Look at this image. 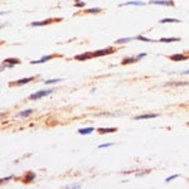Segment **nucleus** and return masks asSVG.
Returning <instances> with one entry per match:
<instances>
[{"label": "nucleus", "instance_id": "obj_21", "mask_svg": "<svg viewBox=\"0 0 189 189\" xmlns=\"http://www.w3.org/2000/svg\"><path fill=\"white\" fill-rule=\"evenodd\" d=\"M100 12H101V8H92V9L86 10V13H88V14H98Z\"/></svg>", "mask_w": 189, "mask_h": 189}, {"label": "nucleus", "instance_id": "obj_18", "mask_svg": "<svg viewBox=\"0 0 189 189\" xmlns=\"http://www.w3.org/2000/svg\"><path fill=\"white\" fill-rule=\"evenodd\" d=\"M179 22H180L179 19H170V18H164V19L160 20L161 24H165V23H179Z\"/></svg>", "mask_w": 189, "mask_h": 189}, {"label": "nucleus", "instance_id": "obj_8", "mask_svg": "<svg viewBox=\"0 0 189 189\" xmlns=\"http://www.w3.org/2000/svg\"><path fill=\"white\" fill-rule=\"evenodd\" d=\"M34 179H36V173H33V171H28V173L25 174V177H24V182L25 183H30V182H33Z\"/></svg>", "mask_w": 189, "mask_h": 189}, {"label": "nucleus", "instance_id": "obj_13", "mask_svg": "<svg viewBox=\"0 0 189 189\" xmlns=\"http://www.w3.org/2000/svg\"><path fill=\"white\" fill-rule=\"evenodd\" d=\"M93 131H94V127H86V129H80V130H78V132L81 135H90Z\"/></svg>", "mask_w": 189, "mask_h": 189}, {"label": "nucleus", "instance_id": "obj_17", "mask_svg": "<svg viewBox=\"0 0 189 189\" xmlns=\"http://www.w3.org/2000/svg\"><path fill=\"white\" fill-rule=\"evenodd\" d=\"M180 40V38H177V37H174V38H161L160 39V42H163V43H173V42H179Z\"/></svg>", "mask_w": 189, "mask_h": 189}, {"label": "nucleus", "instance_id": "obj_10", "mask_svg": "<svg viewBox=\"0 0 189 189\" xmlns=\"http://www.w3.org/2000/svg\"><path fill=\"white\" fill-rule=\"evenodd\" d=\"M115 131H116V127H100L98 129L100 134H111V132H115Z\"/></svg>", "mask_w": 189, "mask_h": 189}, {"label": "nucleus", "instance_id": "obj_7", "mask_svg": "<svg viewBox=\"0 0 189 189\" xmlns=\"http://www.w3.org/2000/svg\"><path fill=\"white\" fill-rule=\"evenodd\" d=\"M189 57L185 56V54H173L170 56V59L171 61H175V62H179V61H187Z\"/></svg>", "mask_w": 189, "mask_h": 189}, {"label": "nucleus", "instance_id": "obj_20", "mask_svg": "<svg viewBox=\"0 0 189 189\" xmlns=\"http://www.w3.org/2000/svg\"><path fill=\"white\" fill-rule=\"evenodd\" d=\"M144 4H145L144 2H137V0H136V2H127L126 4H121L120 6H126V5H144Z\"/></svg>", "mask_w": 189, "mask_h": 189}, {"label": "nucleus", "instance_id": "obj_11", "mask_svg": "<svg viewBox=\"0 0 189 189\" xmlns=\"http://www.w3.org/2000/svg\"><path fill=\"white\" fill-rule=\"evenodd\" d=\"M50 23H52V20L48 19V20H42V22H33L30 23V25L32 27H43V25H48Z\"/></svg>", "mask_w": 189, "mask_h": 189}, {"label": "nucleus", "instance_id": "obj_19", "mask_svg": "<svg viewBox=\"0 0 189 189\" xmlns=\"http://www.w3.org/2000/svg\"><path fill=\"white\" fill-rule=\"evenodd\" d=\"M165 86H189L188 82H168Z\"/></svg>", "mask_w": 189, "mask_h": 189}, {"label": "nucleus", "instance_id": "obj_3", "mask_svg": "<svg viewBox=\"0 0 189 189\" xmlns=\"http://www.w3.org/2000/svg\"><path fill=\"white\" fill-rule=\"evenodd\" d=\"M115 49L112 47H108V48H105V49H100V50H96V52H93V57H102V56H107V54H111L114 53Z\"/></svg>", "mask_w": 189, "mask_h": 189}, {"label": "nucleus", "instance_id": "obj_29", "mask_svg": "<svg viewBox=\"0 0 189 189\" xmlns=\"http://www.w3.org/2000/svg\"><path fill=\"white\" fill-rule=\"evenodd\" d=\"M183 74H189V70H187V71H184V72H182Z\"/></svg>", "mask_w": 189, "mask_h": 189}, {"label": "nucleus", "instance_id": "obj_2", "mask_svg": "<svg viewBox=\"0 0 189 189\" xmlns=\"http://www.w3.org/2000/svg\"><path fill=\"white\" fill-rule=\"evenodd\" d=\"M52 92H53V90H42V91L36 92V93H32L30 96H29V98L30 100H38V98H42V97L49 96Z\"/></svg>", "mask_w": 189, "mask_h": 189}, {"label": "nucleus", "instance_id": "obj_4", "mask_svg": "<svg viewBox=\"0 0 189 189\" xmlns=\"http://www.w3.org/2000/svg\"><path fill=\"white\" fill-rule=\"evenodd\" d=\"M150 4H156V5H167V6H174V2H171V0H151Z\"/></svg>", "mask_w": 189, "mask_h": 189}, {"label": "nucleus", "instance_id": "obj_15", "mask_svg": "<svg viewBox=\"0 0 189 189\" xmlns=\"http://www.w3.org/2000/svg\"><path fill=\"white\" fill-rule=\"evenodd\" d=\"M134 39H136V37H129V38H121V39H117V40H116V43H117V44H121V43H129V42H131V40H134Z\"/></svg>", "mask_w": 189, "mask_h": 189}, {"label": "nucleus", "instance_id": "obj_9", "mask_svg": "<svg viewBox=\"0 0 189 189\" xmlns=\"http://www.w3.org/2000/svg\"><path fill=\"white\" fill-rule=\"evenodd\" d=\"M90 58H93L92 53H83V54H78L74 57V59H77V61H84V59H90Z\"/></svg>", "mask_w": 189, "mask_h": 189}, {"label": "nucleus", "instance_id": "obj_31", "mask_svg": "<svg viewBox=\"0 0 189 189\" xmlns=\"http://www.w3.org/2000/svg\"><path fill=\"white\" fill-rule=\"evenodd\" d=\"M188 125H189V124H188Z\"/></svg>", "mask_w": 189, "mask_h": 189}, {"label": "nucleus", "instance_id": "obj_14", "mask_svg": "<svg viewBox=\"0 0 189 189\" xmlns=\"http://www.w3.org/2000/svg\"><path fill=\"white\" fill-rule=\"evenodd\" d=\"M136 61H139V58L137 57H131V58H124L122 59V64H131V63H135Z\"/></svg>", "mask_w": 189, "mask_h": 189}, {"label": "nucleus", "instance_id": "obj_25", "mask_svg": "<svg viewBox=\"0 0 189 189\" xmlns=\"http://www.w3.org/2000/svg\"><path fill=\"white\" fill-rule=\"evenodd\" d=\"M111 145H114V143H106V144H101L98 145V149H102V148H107V146H111Z\"/></svg>", "mask_w": 189, "mask_h": 189}, {"label": "nucleus", "instance_id": "obj_22", "mask_svg": "<svg viewBox=\"0 0 189 189\" xmlns=\"http://www.w3.org/2000/svg\"><path fill=\"white\" fill-rule=\"evenodd\" d=\"M136 39H137V40H143V42H155L154 39H150V38H146V37H143V36H137Z\"/></svg>", "mask_w": 189, "mask_h": 189}, {"label": "nucleus", "instance_id": "obj_5", "mask_svg": "<svg viewBox=\"0 0 189 189\" xmlns=\"http://www.w3.org/2000/svg\"><path fill=\"white\" fill-rule=\"evenodd\" d=\"M54 57H57V56H54V54H49V56H43L40 59H37V61H32L30 63L32 64H42V63H44V62H47V61H49V59H52V58H54Z\"/></svg>", "mask_w": 189, "mask_h": 189}, {"label": "nucleus", "instance_id": "obj_12", "mask_svg": "<svg viewBox=\"0 0 189 189\" xmlns=\"http://www.w3.org/2000/svg\"><path fill=\"white\" fill-rule=\"evenodd\" d=\"M158 114H146V115H140V116H136L134 117L135 120H146V119H154V117H158Z\"/></svg>", "mask_w": 189, "mask_h": 189}, {"label": "nucleus", "instance_id": "obj_24", "mask_svg": "<svg viewBox=\"0 0 189 189\" xmlns=\"http://www.w3.org/2000/svg\"><path fill=\"white\" fill-rule=\"evenodd\" d=\"M179 177V174H174V175H170L169 178H167L165 179V183H169V182H171L173 179H175V178H178Z\"/></svg>", "mask_w": 189, "mask_h": 189}, {"label": "nucleus", "instance_id": "obj_27", "mask_svg": "<svg viewBox=\"0 0 189 189\" xmlns=\"http://www.w3.org/2000/svg\"><path fill=\"white\" fill-rule=\"evenodd\" d=\"M12 178H13V175H10V177H6V178H2V180H0V182L4 183L5 180H9V179H12Z\"/></svg>", "mask_w": 189, "mask_h": 189}, {"label": "nucleus", "instance_id": "obj_6", "mask_svg": "<svg viewBox=\"0 0 189 189\" xmlns=\"http://www.w3.org/2000/svg\"><path fill=\"white\" fill-rule=\"evenodd\" d=\"M36 77H27V78H22V80H18L15 83H10V84H15V86H22V84H27L29 82H32Z\"/></svg>", "mask_w": 189, "mask_h": 189}, {"label": "nucleus", "instance_id": "obj_26", "mask_svg": "<svg viewBox=\"0 0 189 189\" xmlns=\"http://www.w3.org/2000/svg\"><path fill=\"white\" fill-rule=\"evenodd\" d=\"M84 5H86L84 2H76V6H77V8H83Z\"/></svg>", "mask_w": 189, "mask_h": 189}, {"label": "nucleus", "instance_id": "obj_16", "mask_svg": "<svg viewBox=\"0 0 189 189\" xmlns=\"http://www.w3.org/2000/svg\"><path fill=\"white\" fill-rule=\"evenodd\" d=\"M32 114H33V110H24V111H20V112L18 114V116L19 117H27V116H29Z\"/></svg>", "mask_w": 189, "mask_h": 189}, {"label": "nucleus", "instance_id": "obj_28", "mask_svg": "<svg viewBox=\"0 0 189 189\" xmlns=\"http://www.w3.org/2000/svg\"><path fill=\"white\" fill-rule=\"evenodd\" d=\"M136 57H137V58H139V59H141L143 57H146V53H145V52H144V53H140V54H137Z\"/></svg>", "mask_w": 189, "mask_h": 189}, {"label": "nucleus", "instance_id": "obj_1", "mask_svg": "<svg viewBox=\"0 0 189 189\" xmlns=\"http://www.w3.org/2000/svg\"><path fill=\"white\" fill-rule=\"evenodd\" d=\"M16 64H20V61L18 58H8L3 62V66H2V71L4 68H13L15 67Z\"/></svg>", "mask_w": 189, "mask_h": 189}, {"label": "nucleus", "instance_id": "obj_30", "mask_svg": "<svg viewBox=\"0 0 189 189\" xmlns=\"http://www.w3.org/2000/svg\"><path fill=\"white\" fill-rule=\"evenodd\" d=\"M76 2H80V0H76Z\"/></svg>", "mask_w": 189, "mask_h": 189}, {"label": "nucleus", "instance_id": "obj_23", "mask_svg": "<svg viewBox=\"0 0 189 189\" xmlns=\"http://www.w3.org/2000/svg\"><path fill=\"white\" fill-rule=\"evenodd\" d=\"M62 78H56V80H46L44 83L46 84H50V83H57V82H61Z\"/></svg>", "mask_w": 189, "mask_h": 189}]
</instances>
